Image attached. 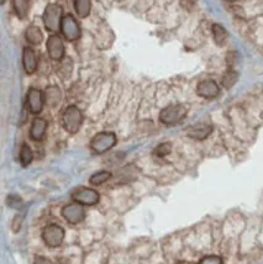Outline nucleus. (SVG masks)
<instances>
[{"mask_svg": "<svg viewBox=\"0 0 263 264\" xmlns=\"http://www.w3.org/2000/svg\"><path fill=\"white\" fill-rule=\"evenodd\" d=\"M63 9L57 2H51L46 6L44 12V24L47 31L57 32L61 30L63 20Z\"/></svg>", "mask_w": 263, "mask_h": 264, "instance_id": "f257e3e1", "label": "nucleus"}, {"mask_svg": "<svg viewBox=\"0 0 263 264\" xmlns=\"http://www.w3.org/2000/svg\"><path fill=\"white\" fill-rule=\"evenodd\" d=\"M83 123L82 111L77 106H68L62 115V125L69 133H77Z\"/></svg>", "mask_w": 263, "mask_h": 264, "instance_id": "f03ea898", "label": "nucleus"}, {"mask_svg": "<svg viewBox=\"0 0 263 264\" xmlns=\"http://www.w3.org/2000/svg\"><path fill=\"white\" fill-rule=\"evenodd\" d=\"M187 111V108L184 105H180V104L170 105L162 109V111L160 113V120L165 125H175L185 118Z\"/></svg>", "mask_w": 263, "mask_h": 264, "instance_id": "7ed1b4c3", "label": "nucleus"}, {"mask_svg": "<svg viewBox=\"0 0 263 264\" xmlns=\"http://www.w3.org/2000/svg\"><path fill=\"white\" fill-rule=\"evenodd\" d=\"M116 144V136L113 132H100L95 134L90 142V148L95 153H105Z\"/></svg>", "mask_w": 263, "mask_h": 264, "instance_id": "20e7f679", "label": "nucleus"}, {"mask_svg": "<svg viewBox=\"0 0 263 264\" xmlns=\"http://www.w3.org/2000/svg\"><path fill=\"white\" fill-rule=\"evenodd\" d=\"M42 238L48 247H58L64 240V230L58 225H47L42 231Z\"/></svg>", "mask_w": 263, "mask_h": 264, "instance_id": "39448f33", "label": "nucleus"}, {"mask_svg": "<svg viewBox=\"0 0 263 264\" xmlns=\"http://www.w3.org/2000/svg\"><path fill=\"white\" fill-rule=\"evenodd\" d=\"M61 32L68 41H77L81 37V27L73 15L68 14L63 17L61 25Z\"/></svg>", "mask_w": 263, "mask_h": 264, "instance_id": "423d86ee", "label": "nucleus"}, {"mask_svg": "<svg viewBox=\"0 0 263 264\" xmlns=\"http://www.w3.org/2000/svg\"><path fill=\"white\" fill-rule=\"evenodd\" d=\"M72 199L81 205L91 206L99 203L100 196H99L98 191H95L94 189L78 188L72 193Z\"/></svg>", "mask_w": 263, "mask_h": 264, "instance_id": "0eeeda50", "label": "nucleus"}, {"mask_svg": "<svg viewBox=\"0 0 263 264\" xmlns=\"http://www.w3.org/2000/svg\"><path fill=\"white\" fill-rule=\"evenodd\" d=\"M62 215L63 218L68 221L72 225H76V223L82 222L86 218V213H84V209L81 204L74 203V204H68V205L64 206L62 209Z\"/></svg>", "mask_w": 263, "mask_h": 264, "instance_id": "6e6552de", "label": "nucleus"}, {"mask_svg": "<svg viewBox=\"0 0 263 264\" xmlns=\"http://www.w3.org/2000/svg\"><path fill=\"white\" fill-rule=\"evenodd\" d=\"M46 101L44 95L41 90L36 88H31L27 93V109L31 114H40L44 109V104Z\"/></svg>", "mask_w": 263, "mask_h": 264, "instance_id": "1a4fd4ad", "label": "nucleus"}, {"mask_svg": "<svg viewBox=\"0 0 263 264\" xmlns=\"http://www.w3.org/2000/svg\"><path fill=\"white\" fill-rule=\"evenodd\" d=\"M47 52L49 58L53 61H62L64 56V44L63 41L57 35H51L47 40Z\"/></svg>", "mask_w": 263, "mask_h": 264, "instance_id": "9d476101", "label": "nucleus"}, {"mask_svg": "<svg viewBox=\"0 0 263 264\" xmlns=\"http://www.w3.org/2000/svg\"><path fill=\"white\" fill-rule=\"evenodd\" d=\"M219 86L215 83L212 79H207V81H203L198 84L197 88V93L198 95L202 96V98L205 99H213L217 98L219 95Z\"/></svg>", "mask_w": 263, "mask_h": 264, "instance_id": "9b49d317", "label": "nucleus"}, {"mask_svg": "<svg viewBox=\"0 0 263 264\" xmlns=\"http://www.w3.org/2000/svg\"><path fill=\"white\" fill-rule=\"evenodd\" d=\"M22 64L26 71L27 74H32L36 72L37 64H39V59H37L36 53L32 48L26 47L24 48V53H22Z\"/></svg>", "mask_w": 263, "mask_h": 264, "instance_id": "f8f14e48", "label": "nucleus"}, {"mask_svg": "<svg viewBox=\"0 0 263 264\" xmlns=\"http://www.w3.org/2000/svg\"><path fill=\"white\" fill-rule=\"evenodd\" d=\"M213 132V128L208 124H198V125L190 126L187 130V134L194 139H205Z\"/></svg>", "mask_w": 263, "mask_h": 264, "instance_id": "ddd939ff", "label": "nucleus"}, {"mask_svg": "<svg viewBox=\"0 0 263 264\" xmlns=\"http://www.w3.org/2000/svg\"><path fill=\"white\" fill-rule=\"evenodd\" d=\"M47 130V121L44 119L36 118L32 121L31 130H30V137H31L34 141H41L44 138V133Z\"/></svg>", "mask_w": 263, "mask_h": 264, "instance_id": "4468645a", "label": "nucleus"}, {"mask_svg": "<svg viewBox=\"0 0 263 264\" xmlns=\"http://www.w3.org/2000/svg\"><path fill=\"white\" fill-rule=\"evenodd\" d=\"M44 99H46V103L48 104V106L52 108H56L62 100V91L58 87H48L44 91Z\"/></svg>", "mask_w": 263, "mask_h": 264, "instance_id": "2eb2a0df", "label": "nucleus"}, {"mask_svg": "<svg viewBox=\"0 0 263 264\" xmlns=\"http://www.w3.org/2000/svg\"><path fill=\"white\" fill-rule=\"evenodd\" d=\"M25 37H26L27 42H30L31 44H40L42 42V39H44L40 27L35 26V25L27 27L26 32H25Z\"/></svg>", "mask_w": 263, "mask_h": 264, "instance_id": "dca6fc26", "label": "nucleus"}, {"mask_svg": "<svg viewBox=\"0 0 263 264\" xmlns=\"http://www.w3.org/2000/svg\"><path fill=\"white\" fill-rule=\"evenodd\" d=\"M90 0H74V10H76L77 15L82 19H84V17H87L90 14Z\"/></svg>", "mask_w": 263, "mask_h": 264, "instance_id": "f3484780", "label": "nucleus"}, {"mask_svg": "<svg viewBox=\"0 0 263 264\" xmlns=\"http://www.w3.org/2000/svg\"><path fill=\"white\" fill-rule=\"evenodd\" d=\"M12 6L20 19L27 16L30 9V0H12Z\"/></svg>", "mask_w": 263, "mask_h": 264, "instance_id": "a211bd4d", "label": "nucleus"}, {"mask_svg": "<svg viewBox=\"0 0 263 264\" xmlns=\"http://www.w3.org/2000/svg\"><path fill=\"white\" fill-rule=\"evenodd\" d=\"M213 36H214L215 42L221 46V44H224L225 42H226L227 32H226V30L221 26V25L214 24L213 25Z\"/></svg>", "mask_w": 263, "mask_h": 264, "instance_id": "6ab92c4d", "label": "nucleus"}, {"mask_svg": "<svg viewBox=\"0 0 263 264\" xmlns=\"http://www.w3.org/2000/svg\"><path fill=\"white\" fill-rule=\"evenodd\" d=\"M110 178H111L110 172L101 171L98 172V173L93 174V176H90V179H89V181H90V184H93V185H101V184L108 181Z\"/></svg>", "mask_w": 263, "mask_h": 264, "instance_id": "aec40b11", "label": "nucleus"}, {"mask_svg": "<svg viewBox=\"0 0 263 264\" xmlns=\"http://www.w3.org/2000/svg\"><path fill=\"white\" fill-rule=\"evenodd\" d=\"M32 161V151L26 143L22 144L21 151H20V162L24 167H27Z\"/></svg>", "mask_w": 263, "mask_h": 264, "instance_id": "412c9836", "label": "nucleus"}, {"mask_svg": "<svg viewBox=\"0 0 263 264\" xmlns=\"http://www.w3.org/2000/svg\"><path fill=\"white\" fill-rule=\"evenodd\" d=\"M237 78H239V74L235 71H232V69H230V71H227L226 73L224 74V77H222V86L226 89H230L236 83Z\"/></svg>", "mask_w": 263, "mask_h": 264, "instance_id": "4be33fe9", "label": "nucleus"}, {"mask_svg": "<svg viewBox=\"0 0 263 264\" xmlns=\"http://www.w3.org/2000/svg\"><path fill=\"white\" fill-rule=\"evenodd\" d=\"M171 149H172L171 143L165 142V143H161L160 146L155 149V153H156V156H158V157H165L171 153Z\"/></svg>", "mask_w": 263, "mask_h": 264, "instance_id": "5701e85b", "label": "nucleus"}, {"mask_svg": "<svg viewBox=\"0 0 263 264\" xmlns=\"http://www.w3.org/2000/svg\"><path fill=\"white\" fill-rule=\"evenodd\" d=\"M63 72H66V77H68L69 74H71V72H72V62L69 61L68 58L64 59V61H62L61 67H59L58 73L61 74V76H63V74H64Z\"/></svg>", "mask_w": 263, "mask_h": 264, "instance_id": "b1692460", "label": "nucleus"}, {"mask_svg": "<svg viewBox=\"0 0 263 264\" xmlns=\"http://www.w3.org/2000/svg\"><path fill=\"white\" fill-rule=\"evenodd\" d=\"M199 264H222V260L218 256H207L200 260Z\"/></svg>", "mask_w": 263, "mask_h": 264, "instance_id": "393cba45", "label": "nucleus"}, {"mask_svg": "<svg viewBox=\"0 0 263 264\" xmlns=\"http://www.w3.org/2000/svg\"><path fill=\"white\" fill-rule=\"evenodd\" d=\"M21 199L19 198V196L16 195H11L7 198V204H9L10 208H14V209H19L20 206H21Z\"/></svg>", "mask_w": 263, "mask_h": 264, "instance_id": "a878e982", "label": "nucleus"}, {"mask_svg": "<svg viewBox=\"0 0 263 264\" xmlns=\"http://www.w3.org/2000/svg\"><path fill=\"white\" fill-rule=\"evenodd\" d=\"M22 218H24V216L16 215V216H15L14 220H12V225H11V227H12V231H14V232H17V231L20 230V227H21Z\"/></svg>", "mask_w": 263, "mask_h": 264, "instance_id": "bb28decb", "label": "nucleus"}, {"mask_svg": "<svg viewBox=\"0 0 263 264\" xmlns=\"http://www.w3.org/2000/svg\"><path fill=\"white\" fill-rule=\"evenodd\" d=\"M34 264H52V262L49 260H47L46 257H36Z\"/></svg>", "mask_w": 263, "mask_h": 264, "instance_id": "cd10ccee", "label": "nucleus"}, {"mask_svg": "<svg viewBox=\"0 0 263 264\" xmlns=\"http://www.w3.org/2000/svg\"><path fill=\"white\" fill-rule=\"evenodd\" d=\"M4 2H5V0H0V4H1V5L4 4Z\"/></svg>", "mask_w": 263, "mask_h": 264, "instance_id": "c85d7f7f", "label": "nucleus"}, {"mask_svg": "<svg viewBox=\"0 0 263 264\" xmlns=\"http://www.w3.org/2000/svg\"><path fill=\"white\" fill-rule=\"evenodd\" d=\"M229 1H234V0H229Z\"/></svg>", "mask_w": 263, "mask_h": 264, "instance_id": "c756f323", "label": "nucleus"}]
</instances>
